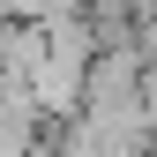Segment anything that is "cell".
Here are the masks:
<instances>
[{"instance_id": "obj_2", "label": "cell", "mask_w": 157, "mask_h": 157, "mask_svg": "<svg viewBox=\"0 0 157 157\" xmlns=\"http://www.w3.org/2000/svg\"><path fill=\"white\" fill-rule=\"evenodd\" d=\"M15 157H45V150H37V142H30V150H15Z\"/></svg>"}, {"instance_id": "obj_1", "label": "cell", "mask_w": 157, "mask_h": 157, "mask_svg": "<svg viewBox=\"0 0 157 157\" xmlns=\"http://www.w3.org/2000/svg\"><path fill=\"white\" fill-rule=\"evenodd\" d=\"M150 150V105L135 112H75L60 120V142L45 157H142Z\"/></svg>"}]
</instances>
